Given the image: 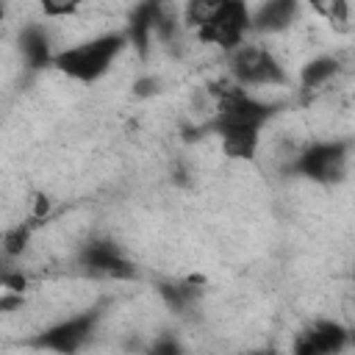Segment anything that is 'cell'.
I'll return each instance as SVG.
<instances>
[{
	"label": "cell",
	"instance_id": "16",
	"mask_svg": "<svg viewBox=\"0 0 355 355\" xmlns=\"http://www.w3.org/2000/svg\"><path fill=\"white\" fill-rule=\"evenodd\" d=\"M42 14L50 17V19H61V17H72L78 14L89 0H36Z\"/></svg>",
	"mask_w": 355,
	"mask_h": 355
},
{
	"label": "cell",
	"instance_id": "15",
	"mask_svg": "<svg viewBox=\"0 0 355 355\" xmlns=\"http://www.w3.org/2000/svg\"><path fill=\"white\" fill-rule=\"evenodd\" d=\"M227 0H186V8H183V22L189 28H202Z\"/></svg>",
	"mask_w": 355,
	"mask_h": 355
},
{
	"label": "cell",
	"instance_id": "9",
	"mask_svg": "<svg viewBox=\"0 0 355 355\" xmlns=\"http://www.w3.org/2000/svg\"><path fill=\"white\" fill-rule=\"evenodd\" d=\"M352 341V333L336 322V319H316L311 322L294 341V352L297 355H330V352H341L347 349Z\"/></svg>",
	"mask_w": 355,
	"mask_h": 355
},
{
	"label": "cell",
	"instance_id": "18",
	"mask_svg": "<svg viewBox=\"0 0 355 355\" xmlns=\"http://www.w3.org/2000/svg\"><path fill=\"white\" fill-rule=\"evenodd\" d=\"M136 94L139 97H147V94H155L158 92V80L155 78H141V80H136Z\"/></svg>",
	"mask_w": 355,
	"mask_h": 355
},
{
	"label": "cell",
	"instance_id": "4",
	"mask_svg": "<svg viewBox=\"0 0 355 355\" xmlns=\"http://www.w3.org/2000/svg\"><path fill=\"white\" fill-rule=\"evenodd\" d=\"M349 150H352L349 139H319V141H311L308 147H302L294 155L288 172L300 175V178H305L311 183H319V186H336L347 175Z\"/></svg>",
	"mask_w": 355,
	"mask_h": 355
},
{
	"label": "cell",
	"instance_id": "17",
	"mask_svg": "<svg viewBox=\"0 0 355 355\" xmlns=\"http://www.w3.org/2000/svg\"><path fill=\"white\" fill-rule=\"evenodd\" d=\"M324 17L330 19V25L344 28V25H347V19H349V6H347V0H327Z\"/></svg>",
	"mask_w": 355,
	"mask_h": 355
},
{
	"label": "cell",
	"instance_id": "14",
	"mask_svg": "<svg viewBox=\"0 0 355 355\" xmlns=\"http://www.w3.org/2000/svg\"><path fill=\"white\" fill-rule=\"evenodd\" d=\"M36 222H42V216H33V219H28V222H22V225H17V227H11V230L6 233V239H3V252H6V258H17V255L25 252V247H28L33 230H36Z\"/></svg>",
	"mask_w": 355,
	"mask_h": 355
},
{
	"label": "cell",
	"instance_id": "8",
	"mask_svg": "<svg viewBox=\"0 0 355 355\" xmlns=\"http://www.w3.org/2000/svg\"><path fill=\"white\" fill-rule=\"evenodd\" d=\"M166 11H169L166 0H139L133 6V11L128 14L125 33L130 39V47L139 53V58H144V61L150 58V50L158 42V28H161V19Z\"/></svg>",
	"mask_w": 355,
	"mask_h": 355
},
{
	"label": "cell",
	"instance_id": "5",
	"mask_svg": "<svg viewBox=\"0 0 355 355\" xmlns=\"http://www.w3.org/2000/svg\"><path fill=\"white\" fill-rule=\"evenodd\" d=\"M230 78L244 89L286 86L288 75L277 55L263 44H241L230 53Z\"/></svg>",
	"mask_w": 355,
	"mask_h": 355
},
{
	"label": "cell",
	"instance_id": "13",
	"mask_svg": "<svg viewBox=\"0 0 355 355\" xmlns=\"http://www.w3.org/2000/svg\"><path fill=\"white\" fill-rule=\"evenodd\" d=\"M341 72V61L336 55H316L300 69V92L308 97L311 92L322 89Z\"/></svg>",
	"mask_w": 355,
	"mask_h": 355
},
{
	"label": "cell",
	"instance_id": "12",
	"mask_svg": "<svg viewBox=\"0 0 355 355\" xmlns=\"http://www.w3.org/2000/svg\"><path fill=\"white\" fill-rule=\"evenodd\" d=\"M155 291L172 313H189V311H194V305L202 297V283H200V277L155 280Z\"/></svg>",
	"mask_w": 355,
	"mask_h": 355
},
{
	"label": "cell",
	"instance_id": "19",
	"mask_svg": "<svg viewBox=\"0 0 355 355\" xmlns=\"http://www.w3.org/2000/svg\"><path fill=\"white\" fill-rule=\"evenodd\" d=\"M150 352H180V344H178V338H158V341H153Z\"/></svg>",
	"mask_w": 355,
	"mask_h": 355
},
{
	"label": "cell",
	"instance_id": "7",
	"mask_svg": "<svg viewBox=\"0 0 355 355\" xmlns=\"http://www.w3.org/2000/svg\"><path fill=\"white\" fill-rule=\"evenodd\" d=\"M250 31H252V11L247 0H227L202 28H197V36L205 44H216L225 53H233L236 47L244 44Z\"/></svg>",
	"mask_w": 355,
	"mask_h": 355
},
{
	"label": "cell",
	"instance_id": "10",
	"mask_svg": "<svg viewBox=\"0 0 355 355\" xmlns=\"http://www.w3.org/2000/svg\"><path fill=\"white\" fill-rule=\"evenodd\" d=\"M19 53H22V61L31 72H42V69L53 67L55 50H53V39H50L47 28L39 22L25 25L19 31Z\"/></svg>",
	"mask_w": 355,
	"mask_h": 355
},
{
	"label": "cell",
	"instance_id": "1",
	"mask_svg": "<svg viewBox=\"0 0 355 355\" xmlns=\"http://www.w3.org/2000/svg\"><path fill=\"white\" fill-rule=\"evenodd\" d=\"M214 94H216V111L202 130L219 136L222 153L227 158L252 161L261 144V130L280 114V103L261 100L236 80L230 86L214 89Z\"/></svg>",
	"mask_w": 355,
	"mask_h": 355
},
{
	"label": "cell",
	"instance_id": "6",
	"mask_svg": "<svg viewBox=\"0 0 355 355\" xmlns=\"http://www.w3.org/2000/svg\"><path fill=\"white\" fill-rule=\"evenodd\" d=\"M75 263H78L86 275L103 277V280H136V277H139V269H136L133 258H130L116 241L103 239V236L86 239V241L78 247Z\"/></svg>",
	"mask_w": 355,
	"mask_h": 355
},
{
	"label": "cell",
	"instance_id": "2",
	"mask_svg": "<svg viewBox=\"0 0 355 355\" xmlns=\"http://www.w3.org/2000/svg\"><path fill=\"white\" fill-rule=\"evenodd\" d=\"M125 47H130L125 28L108 31V33L92 36L86 42H78L67 50H58L53 67L78 83H97L103 75H108V69L116 64V58L125 53Z\"/></svg>",
	"mask_w": 355,
	"mask_h": 355
},
{
	"label": "cell",
	"instance_id": "3",
	"mask_svg": "<svg viewBox=\"0 0 355 355\" xmlns=\"http://www.w3.org/2000/svg\"><path fill=\"white\" fill-rule=\"evenodd\" d=\"M105 311H108V300H100V302H94V305L67 316V319H58V322L47 324L42 333L28 338L25 344L33 347V349H50V352H64V355L78 352L92 341V336L97 333Z\"/></svg>",
	"mask_w": 355,
	"mask_h": 355
},
{
	"label": "cell",
	"instance_id": "11",
	"mask_svg": "<svg viewBox=\"0 0 355 355\" xmlns=\"http://www.w3.org/2000/svg\"><path fill=\"white\" fill-rule=\"evenodd\" d=\"M300 14V0H263L252 11V31L255 33H283L294 25Z\"/></svg>",
	"mask_w": 355,
	"mask_h": 355
}]
</instances>
